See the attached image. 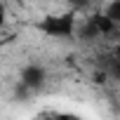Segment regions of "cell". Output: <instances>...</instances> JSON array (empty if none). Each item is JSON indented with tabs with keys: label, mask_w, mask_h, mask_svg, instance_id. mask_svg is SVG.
<instances>
[{
	"label": "cell",
	"mask_w": 120,
	"mask_h": 120,
	"mask_svg": "<svg viewBox=\"0 0 120 120\" xmlns=\"http://www.w3.org/2000/svg\"><path fill=\"white\" fill-rule=\"evenodd\" d=\"M75 10H68L64 14H47L35 24V28L49 38H75Z\"/></svg>",
	"instance_id": "cell-1"
},
{
	"label": "cell",
	"mask_w": 120,
	"mask_h": 120,
	"mask_svg": "<svg viewBox=\"0 0 120 120\" xmlns=\"http://www.w3.org/2000/svg\"><path fill=\"white\" fill-rule=\"evenodd\" d=\"M68 5H71V10L80 12V10H87L92 5V0H68Z\"/></svg>",
	"instance_id": "cell-6"
},
{
	"label": "cell",
	"mask_w": 120,
	"mask_h": 120,
	"mask_svg": "<svg viewBox=\"0 0 120 120\" xmlns=\"http://www.w3.org/2000/svg\"><path fill=\"white\" fill-rule=\"evenodd\" d=\"M75 38H78L80 42H94V40L101 38V31H99V26H97L94 14H92L90 19H85L82 24L75 26Z\"/></svg>",
	"instance_id": "cell-3"
},
{
	"label": "cell",
	"mask_w": 120,
	"mask_h": 120,
	"mask_svg": "<svg viewBox=\"0 0 120 120\" xmlns=\"http://www.w3.org/2000/svg\"><path fill=\"white\" fill-rule=\"evenodd\" d=\"M104 12H106V14H108V17L120 26V0H111V3L106 5V10H104Z\"/></svg>",
	"instance_id": "cell-5"
},
{
	"label": "cell",
	"mask_w": 120,
	"mask_h": 120,
	"mask_svg": "<svg viewBox=\"0 0 120 120\" xmlns=\"http://www.w3.org/2000/svg\"><path fill=\"white\" fill-rule=\"evenodd\" d=\"M111 54H113V56H115V59H120V40H118V42H115V47H113V49H111Z\"/></svg>",
	"instance_id": "cell-8"
},
{
	"label": "cell",
	"mask_w": 120,
	"mask_h": 120,
	"mask_svg": "<svg viewBox=\"0 0 120 120\" xmlns=\"http://www.w3.org/2000/svg\"><path fill=\"white\" fill-rule=\"evenodd\" d=\"M21 82L31 92H40L47 82V68L40 66V64H26L21 68Z\"/></svg>",
	"instance_id": "cell-2"
},
{
	"label": "cell",
	"mask_w": 120,
	"mask_h": 120,
	"mask_svg": "<svg viewBox=\"0 0 120 120\" xmlns=\"http://www.w3.org/2000/svg\"><path fill=\"white\" fill-rule=\"evenodd\" d=\"M3 47H5V42H3V40H0V49H3Z\"/></svg>",
	"instance_id": "cell-9"
},
{
	"label": "cell",
	"mask_w": 120,
	"mask_h": 120,
	"mask_svg": "<svg viewBox=\"0 0 120 120\" xmlns=\"http://www.w3.org/2000/svg\"><path fill=\"white\" fill-rule=\"evenodd\" d=\"M5 21H7V12H5V7L0 5V28L5 26Z\"/></svg>",
	"instance_id": "cell-7"
},
{
	"label": "cell",
	"mask_w": 120,
	"mask_h": 120,
	"mask_svg": "<svg viewBox=\"0 0 120 120\" xmlns=\"http://www.w3.org/2000/svg\"><path fill=\"white\" fill-rule=\"evenodd\" d=\"M99 68H106L108 78L115 80V82H120V59H115L113 54H108V56H106V61H104Z\"/></svg>",
	"instance_id": "cell-4"
}]
</instances>
